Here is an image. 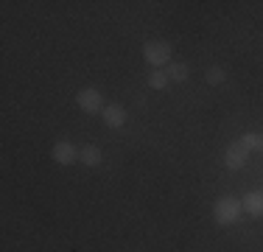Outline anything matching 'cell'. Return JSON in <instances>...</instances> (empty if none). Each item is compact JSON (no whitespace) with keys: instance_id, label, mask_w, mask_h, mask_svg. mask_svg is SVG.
<instances>
[{"instance_id":"6da1fadb","label":"cell","mask_w":263,"mask_h":252,"mask_svg":"<svg viewBox=\"0 0 263 252\" xmlns=\"http://www.w3.org/2000/svg\"><path fill=\"white\" fill-rule=\"evenodd\" d=\"M243 213V205L238 196H221L216 199V205H213V222H216L218 227H230L235 224L238 219H241Z\"/></svg>"},{"instance_id":"7a4b0ae2","label":"cell","mask_w":263,"mask_h":252,"mask_svg":"<svg viewBox=\"0 0 263 252\" xmlns=\"http://www.w3.org/2000/svg\"><path fill=\"white\" fill-rule=\"evenodd\" d=\"M171 56H174V48H171V42H165V40H148L146 45H143V59H146L154 70H162V67L171 65Z\"/></svg>"},{"instance_id":"3957f363","label":"cell","mask_w":263,"mask_h":252,"mask_svg":"<svg viewBox=\"0 0 263 252\" xmlns=\"http://www.w3.org/2000/svg\"><path fill=\"white\" fill-rule=\"evenodd\" d=\"M76 104H79V110L87 112V115L104 112V96L96 90V87H81V90L76 93Z\"/></svg>"},{"instance_id":"277c9868","label":"cell","mask_w":263,"mask_h":252,"mask_svg":"<svg viewBox=\"0 0 263 252\" xmlns=\"http://www.w3.org/2000/svg\"><path fill=\"white\" fill-rule=\"evenodd\" d=\"M247 163H249V149L243 146L241 140H233L227 146V151H224V166H227L230 171H241Z\"/></svg>"},{"instance_id":"5b68a950","label":"cell","mask_w":263,"mask_h":252,"mask_svg":"<svg viewBox=\"0 0 263 252\" xmlns=\"http://www.w3.org/2000/svg\"><path fill=\"white\" fill-rule=\"evenodd\" d=\"M126 106L123 104H106L104 112H101V121L104 126H109V129H121L123 123H126Z\"/></svg>"},{"instance_id":"8992f818","label":"cell","mask_w":263,"mask_h":252,"mask_svg":"<svg viewBox=\"0 0 263 252\" xmlns=\"http://www.w3.org/2000/svg\"><path fill=\"white\" fill-rule=\"evenodd\" d=\"M53 160L59 163V166H73V163L79 160V149L73 146L70 140H59L53 146Z\"/></svg>"},{"instance_id":"52a82bcc","label":"cell","mask_w":263,"mask_h":252,"mask_svg":"<svg viewBox=\"0 0 263 252\" xmlns=\"http://www.w3.org/2000/svg\"><path fill=\"white\" fill-rule=\"evenodd\" d=\"M241 205H243V213H247V216L263 219V191H249V193H243Z\"/></svg>"},{"instance_id":"ba28073f","label":"cell","mask_w":263,"mask_h":252,"mask_svg":"<svg viewBox=\"0 0 263 252\" xmlns=\"http://www.w3.org/2000/svg\"><path fill=\"white\" fill-rule=\"evenodd\" d=\"M79 160L84 163V166L96 168V166H101V160H104V151H101V146H92V143H87L84 149H79Z\"/></svg>"},{"instance_id":"9c48e42d","label":"cell","mask_w":263,"mask_h":252,"mask_svg":"<svg viewBox=\"0 0 263 252\" xmlns=\"http://www.w3.org/2000/svg\"><path fill=\"white\" fill-rule=\"evenodd\" d=\"M241 143L249 151H263V132H247V135H241Z\"/></svg>"},{"instance_id":"30bf717a","label":"cell","mask_w":263,"mask_h":252,"mask_svg":"<svg viewBox=\"0 0 263 252\" xmlns=\"http://www.w3.org/2000/svg\"><path fill=\"white\" fill-rule=\"evenodd\" d=\"M168 84H171V79H168L165 70H152L148 73V87H152V90H165Z\"/></svg>"},{"instance_id":"8fae6325","label":"cell","mask_w":263,"mask_h":252,"mask_svg":"<svg viewBox=\"0 0 263 252\" xmlns=\"http://www.w3.org/2000/svg\"><path fill=\"white\" fill-rule=\"evenodd\" d=\"M165 73L171 81H185L187 79V65L185 62H171V65L165 67Z\"/></svg>"},{"instance_id":"7c38bea8","label":"cell","mask_w":263,"mask_h":252,"mask_svg":"<svg viewBox=\"0 0 263 252\" xmlns=\"http://www.w3.org/2000/svg\"><path fill=\"white\" fill-rule=\"evenodd\" d=\"M224 79H227V73H224V70H221V67H218V65L208 67V73H204V81H208L210 87H218V84H221Z\"/></svg>"}]
</instances>
